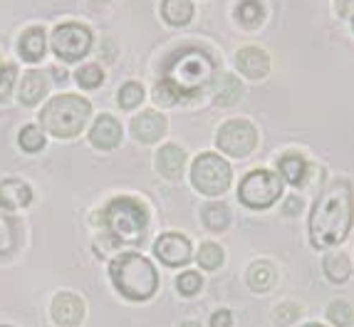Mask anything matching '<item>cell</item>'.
Returning a JSON list of instances; mask_svg holds the SVG:
<instances>
[{
    "mask_svg": "<svg viewBox=\"0 0 354 327\" xmlns=\"http://www.w3.org/2000/svg\"><path fill=\"white\" fill-rule=\"evenodd\" d=\"M18 142H20V149H25L28 154H35V151H40V149L45 147V134H42L37 127L25 124L18 134Z\"/></svg>",
    "mask_w": 354,
    "mask_h": 327,
    "instance_id": "obj_27",
    "label": "cell"
},
{
    "mask_svg": "<svg viewBox=\"0 0 354 327\" xmlns=\"http://www.w3.org/2000/svg\"><path fill=\"white\" fill-rule=\"evenodd\" d=\"M236 20L243 28L253 30L266 20V8H263L260 0H241L236 8Z\"/></svg>",
    "mask_w": 354,
    "mask_h": 327,
    "instance_id": "obj_23",
    "label": "cell"
},
{
    "mask_svg": "<svg viewBox=\"0 0 354 327\" xmlns=\"http://www.w3.org/2000/svg\"><path fill=\"white\" fill-rule=\"evenodd\" d=\"M89 142L95 144L97 149L109 151V149H114L122 142V124H119L112 114H102L95 122V127L89 129Z\"/></svg>",
    "mask_w": 354,
    "mask_h": 327,
    "instance_id": "obj_13",
    "label": "cell"
},
{
    "mask_svg": "<svg viewBox=\"0 0 354 327\" xmlns=\"http://www.w3.org/2000/svg\"><path fill=\"white\" fill-rule=\"evenodd\" d=\"M15 77H18L15 65H0V102L10 97V89H12V84H15Z\"/></svg>",
    "mask_w": 354,
    "mask_h": 327,
    "instance_id": "obj_33",
    "label": "cell"
},
{
    "mask_svg": "<svg viewBox=\"0 0 354 327\" xmlns=\"http://www.w3.org/2000/svg\"><path fill=\"white\" fill-rule=\"evenodd\" d=\"M18 245V221L8 214V208L0 206V256L12 253Z\"/></svg>",
    "mask_w": 354,
    "mask_h": 327,
    "instance_id": "obj_22",
    "label": "cell"
},
{
    "mask_svg": "<svg viewBox=\"0 0 354 327\" xmlns=\"http://www.w3.org/2000/svg\"><path fill=\"white\" fill-rule=\"evenodd\" d=\"M300 208H302V198L292 196V198H288V201H285L283 211H285L288 216H297V214H300Z\"/></svg>",
    "mask_w": 354,
    "mask_h": 327,
    "instance_id": "obj_37",
    "label": "cell"
},
{
    "mask_svg": "<svg viewBox=\"0 0 354 327\" xmlns=\"http://www.w3.org/2000/svg\"><path fill=\"white\" fill-rule=\"evenodd\" d=\"M53 320L62 327H77L84 320V303L72 292H59L53 300Z\"/></svg>",
    "mask_w": 354,
    "mask_h": 327,
    "instance_id": "obj_12",
    "label": "cell"
},
{
    "mask_svg": "<svg viewBox=\"0 0 354 327\" xmlns=\"http://www.w3.org/2000/svg\"><path fill=\"white\" fill-rule=\"evenodd\" d=\"M236 65L238 70L250 80H260L266 77L268 70H270V59L260 48H243L241 53L236 55Z\"/></svg>",
    "mask_w": 354,
    "mask_h": 327,
    "instance_id": "obj_14",
    "label": "cell"
},
{
    "mask_svg": "<svg viewBox=\"0 0 354 327\" xmlns=\"http://www.w3.org/2000/svg\"><path fill=\"white\" fill-rule=\"evenodd\" d=\"M102 80H104V72H102L97 65H84V67H80V70H77V82L82 84V87H87V89L100 87Z\"/></svg>",
    "mask_w": 354,
    "mask_h": 327,
    "instance_id": "obj_31",
    "label": "cell"
},
{
    "mask_svg": "<svg viewBox=\"0 0 354 327\" xmlns=\"http://www.w3.org/2000/svg\"><path fill=\"white\" fill-rule=\"evenodd\" d=\"M280 174L285 176L288 184L300 186V184H305L307 174H310V167H307V161L302 159L300 154H288L280 159Z\"/></svg>",
    "mask_w": 354,
    "mask_h": 327,
    "instance_id": "obj_19",
    "label": "cell"
},
{
    "mask_svg": "<svg viewBox=\"0 0 354 327\" xmlns=\"http://www.w3.org/2000/svg\"><path fill=\"white\" fill-rule=\"evenodd\" d=\"M109 275H112L117 290L129 300H149L159 288V275L153 265L136 253H124V256L114 258Z\"/></svg>",
    "mask_w": 354,
    "mask_h": 327,
    "instance_id": "obj_3",
    "label": "cell"
},
{
    "mask_svg": "<svg viewBox=\"0 0 354 327\" xmlns=\"http://www.w3.org/2000/svg\"><path fill=\"white\" fill-rule=\"evenodd\" d=\"M183 164H186V151L178 149L176 144H166V147L159 149V154H156V169L166 178H171V181L181 178Z\"/></svg>",
    "mask_w": 354,
    "mask_h": 327,
    "instance_id": "obj_16",
    "label": "cell"
},
{
    "mask_svg": "<svg viewBox=\"0 0 354 327\" xmlns=\"http://www.w3.org/2000/svg\"><path fill=\"white\" fill-rule=\"evenodd\" d=\"M181 327H201V325H198V322H183Z\"/></svg>",
    "mask_w": 354,
    "mask_h": 327,
    "instance_id": "obj_39",
    "label": "cell"
},
{
    "mask_svg": "<svg viewBox=\"0 0 354 327\" xmlns=\"http://www.w3.org/2000/svg\"><path fill=\"white\" fill-rule=\"evenodd\" d=\"M147 208L129 196L114 198L104 208V226L122 243H139L147 231Z\"/></svg>",
    "mask_w": 354,
    "mask_h": 327,
    "instance_id": "obj_5",
    "label": "cell"
},
{
    "mask_svg": "<svg viewBox=\"0 0 354 327\" xmlns=\"http://www.w3.org/2000/svg\"><path fill=\"white\" fill-rule=\"evenodd\" d=\"M230 322H233V317H230L228 310H218L211 317V327H230Z\"/></svg>",
    "mask_w": 354,
    "mask_h": 327,
    "instance_id": "obj_36",
    "label": "cell"
},
{
    "mask_svg": "<svg viewBox=\"0 0 354 327\" xmlns=\"http://www.w3.org/2000/svg\"><path fill=\"white\" fill-rule=\"evenodd\" d=\"M272 280H275V270L268 261H255L248 268V286L255 292H268L272 288Z\"/></svg>",
    "mask_w": 354,
    "mask_h": 327,
    "instance_id": "obj_21",
    "label": "cell"
},
{
    "mask_svg": "<svg viewBox=\"0 0 354 327\" xmlns=\"http://www.w3.org/2000/svg\"><path fill=\"white\" fill-rule=\"evenodd\" d=\"M203 223L213 233L225 231V226L230 223L228 206H223V203H208V206H203Z\"/></svg>",
    "mask_w": 354,
    "mask_h": 327,
    "instance_id": "obj_25",
    "label": "cell"
},
{
    "mask_svg": "<svg viewBox=\"0 0 354 327\" xmlns=\"http://www.w3.org/2000/svg\"><path fill=\"white\" fill-rule=\"evenodd\" d=\"M354 221V191L344 178H337L322 191L310 214V241L315 248H332L349 236Z\"/></svg>",
    "mask_w": 354,
    "mask_h": 327,
    "instance_id": "obj_1",
    "label": "cell"
},
{
    "mask_svg": "<svg viewBox=\"0 0 354 327\" xmlns=\"http://www.w3.org/2000/svg\"><path fill=\"white\" fill-rule=\"evenodd\" d=\"M131 134H134L136 142H142V144L159 142L166 134L164 114H159L156 109H147V112L136 114L134 122H131Z\"/></svg>",
    "mask_w": 354,
    "mask_h": 327,
    "instance_id": "obj_11",
    "label": "cell"
},
{
    "mask_svg": "<svg viewBox=\"0 0 354 327\" xmlns=\"http://www.w3.org/2000/svg\"><path fill=\"white\" fill-rule=\"evenodd\" d=\"M352 6H354V0H337V12H339V15H347V12L352 10Z\"/></svg>",
    "mask_w": 354,
    "mask_h": 327,
    "instance_id": "obj_38",
    "label": "cell"
},
{
    "mask_svg": "<svg viewBox=\"0 0 354 327\" xmlns=\"http://www.w3.org/2000/svg\"><path fill=\"white\" fill-rule=\"evenodd\" d=\"M153 97H156V102L166 104V107H169V104H176V102H178L176 92H174V89L169 87V84H166L164 80H161V82L156 84V92H153Z\"/></svg>",
    "mask_w": 354,
    "mask_h": 327,
    "instance_id": "obj_35",
    "label": "cell"
},
{
    "mask_svg": "<svg viewBox=\"0 0 354 327\" xmlns=\"http://www.w3.org/2000/svg\"><path fill=\"white\" fill-rule=\"evenodd\" d=\"M92 48V32L89 28L80 23H62L53 30V50L57 57L75 62V59L84 57Z\"/></svg>",
    "mask_w": 354,
    "mask_h": 327,
    "instance_id": "obj_9",
    "label": "cell"
},
{
    "mask_svg": "<svg viewBox=\"0 0 354 327\" xmlns=\"http://www.w3.org/2000/svg\"><path fill=\"white\" fill-rule=\"evenodd\" d=\"M198 265L206 268V270H216V268L223 263V248L216 243H203L201 248H198Z\"/></svg>",
    "mask_w": 354,
    "mask_h": 327,
    "instance_id": "obj_28",
    "label": "cell"
},
{
    "mask_svg": "<svg viewBox=\"0 0 354 327\" xmlns=\"http://www.w3.org/2000/svg\"><path fill=\"white\" fill-rule=\"evenodd\" d=\"M0 327H10V325H0Z\"/></svg>",
    "mask_w": 354,
    "mask_h": 327,
    "instance_id": "obj_41",
    "label": "cell"
},
{
    "mask_svg": "<svg viewBox=\"0 0 354 327\" xmlns=\"http://www.w3.org/2000/svg\"><path fill=\"white\" fill-rule=\"evenodd\" d=\"M238 198L248 208H268L280 198V178L272 171H266V169L250 171L241 181Z\"/></svg>",
    "mask_w": 354,
    "mask_h": 327,
    "instance_id": "obj_7",
    "label": "cell"
},
{
    "mask_svg": "<svg viewBox=\"0 0 354 327\" xmlns=\"http://www.w3.org/2000/svg\"><path fill=\"white\" fill-rule=\"evenodd\" d=\"M161 15L169 25H186L194 18V3L191 0H164Z\"/></svg>",
    "mask_w": 354,
    "mask_h": 327,
    "instance_id": "obj_20",
    "label": "cell"
},
{
    "mask_svg": "<svg viewBox=\"0 0 354 327\" xmlns=\"http://www.w3.org/2000/svg\"><path fill=\"white\" fill-rule=\"evenodd\" d=\"M349 273H352V268H349V258L344 253H330L325 258V275L332 283H344Z\"/></svg>",
    "mask_w": 354,
    "mask_h": 327,
    "instance_id": "obj_26",
    "label": "cell"
},
{
    "mask_svg": "<svg viewBox=\"0 0 354 327\" xmlns=\"http://www.w3.org/2000/svg\"><path fill=\"white\" fill-rule=\"evenodd\" d=\"M30 201H32V189L25 181H20V178H6L0 184V206L3 208L15 211V208H25Z\"/></svg>",
    "mask_w": 354,
    "mask_h": 327,
    "instance_id": "obj_15",
    "label": "cell"
},
{
    "mask_svg": "<svg viewBox=\"0 0 354 327\" xmlns=\"http://www.w3.org/2000/svg\"><path fill=\"white\" fill-rule=\"evenodd\" d=\"M153 253H156V258H159L164 265L178 268L191 261V243H189V238L178 236V233H166V236H161L159 241H156Z\"/></svg>",
    "mask_w": 354,
    "mask_h": 327,
    "instance_id": "obj_10",
    "label": "cell"
},
{
    "mask_svg": "<svg viewBox=\"0 0 354 327\" xmlns=\"http://www.w3.org/2000/svg\"><path fill=\"white\" fill-rule=\"evenodd\" d=\"M191 181L196 191L206 196H218L230 186V167L218 154H201L191 167Z\"/></svg>",
    "mask_w": 354,
    "mask_h": 327,
    "instance_id": "obj_6",
    "label": "cell"
},
{
    "mask_svg": "<svg viewBox=\"0 0 354 327\" xmlns=\"http://www.w3.org/2000/svg\"><path fill=\"white\" fill-rule=\"evenodd\" d=\"M176 288L181 295H196V292L203 288V280L198 273H194V270H189V273H183L181 278L176 280Z\"/></svg>",
    "mask_w": 354,
    "mask_h": 327,
    "instance_id": "obj_32",
    "label": "cell"
},
{
    "mask_svg": "<svg viewBox=\"0 0 354 327\" xmlns=\"http://www.w3.org/2000/svg\"><path fill=\"white\" fill-rule=\"evenodd\" d=\"M305 327H322V325H315V322H310V325H305Z\"/></svg>",
    "mask_w": 354,
    "mask_h": 327,
    "instance_id": "obj_40",
    "label": "cell"
},
{
    "mask_svg": "<svg viewBox=\"0 0 354 327\" xmlns=\"http://www.w3.org/2000/svg\"><path fill=\"white\" fill-rule=\"evenodd\" d=\"M213 77V62L203 50H181L166 65L164 82L176 92V97L198 95Z\"/></svg>",
    "mask_w": 354,
    "mask_h": 327,
    "instance_id": "obj_2",
    "label": "cell"
},
{
    "mask_svg": "<svg viewBox=\"0 0 354 327\" xmlns=\"http://www.w3.org/2000/svg\"><path fill=\"white\" fill-rule=\"evenodd\" d=\"M327 317H330L332 325L337 327H349L352 325V308H349L344 300H335L327 310Z\"/></svg>",
    "mask_w": 354,
    "mask_h": 327,
    "instance_id": "obj_30",
    "label": "cell"
},
{
    "mask_svg": "<svg viewBox=\"0 0 354 327\" xmlns=\"http://www.w3.org/2000/svg\"><path fill=\"white\" fill-rule=\"evenodd\" d=\"M241 95H243V87H241V82H238V77L223 75L213 102H216V107H230V104H236V102L241 100Z\"/></svg>",
    "mask_w": 354,
    "mask_h": 327,
    "instance_id": "obj_24",
    "label": "cell"
},
{
    "mask_svg": "<svg viewBox=\"0 0 354 327\" xmlns=\"http://www.w3.org/2000/svg\"><path fill=\"white\" fill-rule=\"evenodd\" d=\"M18 53L25 62H37V59L45 57V48H48V40H45V30L42 28H30L23 37H20Z\"/></svg>",
    "mask_w": 354,
    "mask_h": 327,
    "instance_id": "obj_18",
    "label": "cell"
},
{
    "mask_svg": "<svg viewBox=\"0 0 354 327\" xmlns=\"http://www.w3.org/2000/svg\"><path fill=\"white\" fill-rule=\"evenodd\" d=\"M302 310L292 303H285V305H278V310L272 312V320L280 322V325H290V322H295L300 317Z\"/></svg>",
    "mask_w": 354,
    "mask_h": 327,
    "instance_id": "obj_34",
    "label": "cell"
},
{
    "mask_svg": "<svg viewBox=\"0 0 354 327\" xmlns=\"http://www.w3.org/2000/svg\"><path fill=\"white\" fill-rule=\"evenodd\" d=\"M216 144H218V149L223 154L243 159L258 144V131H255V127L250 124L248 119H230V122H225L218 129Z\"/></svg>",
    "mask_w": 354,
    "mask_h": 327,
    "instance_id": "obj_8",
    "label": "cell"
},
{
    "mask_svg": "<svg viewBox=\"0 0 354 327\" xmlns=\"http://www.w3.org/2000/svg\"><path fill=\"white\" fill-rule=\"evenodd\" d=\"M92 104L77 95H59L50 100L40 112V124L45 131H50L57 139L77 137L82 127L87 124Z\"/></svg>",
    "mask_w": 354,
    "mask_h": 327,
    "instance_id": "obj_4",
    "label": "cell"
},
{
    "mask_svg": "<svg viewBox=\"0 0 354 327\" xmlns=\"http://www.w3.org/2000/svg\"><path fill=\"white\" fill-rule=\"evenodd\" d=\"M45 95H48V77H45V72L30 70L23 77V84H20V104L32 107Z\"/></svg>",
    "mask_w": 354,
    "mask_h": 327,
    "instance_id": "obj_17",
    "label": "cell"
},
{
    "mask_svg": "<svg viewBox=\"0 0 354 327\" xmlns=\"http://www.w3.org/2000/svg\"><path fill=\"white\" fill-rule=\"evenodd\" d=\"M144 100V87L139 82H127L119 87V104L124 109H134L139 107Z\"/></svg>",
    "mask_w": 354,
    "mask_h": 327,
    "instance_id": "obj_29",
    "label": "cell"
}]
</instances>
